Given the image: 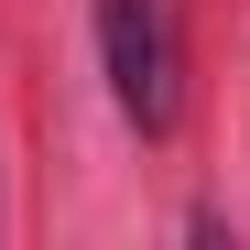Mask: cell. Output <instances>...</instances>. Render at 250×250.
<instances>
[{"label":"cell","instance_id":"6da1fadb","mask_svg":"<svg viewBox=\"0 0 250 250\" xmlns=\"http://www.w3.org/2000/svg\"><path fill=\"white\" fill-rule=\"evenodd\" d=\"M98 65H109V98L142 142H163L185 120V33H174V0H98Z\"/></svg>","mask_w":250,"mask_h":250}]
</instances>
